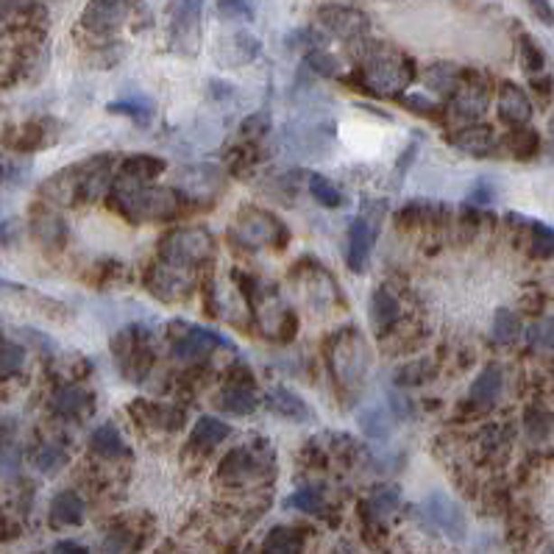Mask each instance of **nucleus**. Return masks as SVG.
Segmentation results:
<instances>
[{
	"label": "nucleus",
	"instance_id": "nucleus-3",
	"mask_svg": "<svg viewBox=\"0 0 554 554\" xmlns=\"http://www.w3.org/2000/svg\"><path fill=\"white\" fill-rule=\"evenodd\" d=\"M215 251V240L207 229L201 226H187V229H173L165 240L159 243V254H162V263L187 271L207 263Z\"/></svg>",
	"mask_w": 554,
	"mask_h": 554
},
{
	"label": "nucleus",
	"instance_id": "nucleus-38",
	"mask_svg": "<svg viewBox=\"0 0 554 554\" xmlns=\"http://www.w3.org/2000/svg\"><path fill=\"white\" fill-rule=\"evenodd\" d=\"M34 463L42 474H56L59 468L68 466V454H64V448H59V446H42Z\"/></svg>",
	"mask_w": 554,
	"mask_h": 554
},
{
	"label": "nucleus",
	"instance_id": "nucleus-11",
	"mask_svg": "<svg viewBox=\"0 0 554 554\" xmlns=\"http://www.w3.org/2000/svg\"><path fill=\"white\" fill-rule=\"evenodd\" d=\"M128 17V4L125 0H89L84 14H81V25L92 34H115V31L125 23Z\"/></svg>",
	"mask_w": 554,
	"mask_h": 554
},
{
	"label": "nucleus",
	"instance_id": "nucleus-13",
	"mask_svg": "<svg viewBox=\"0 0 554 554\" xmlns=\"http://www.w3.org/2000/svg\"><path fill=\"white\" fill-rule=\"evenodd\" d=\"M499 117L515 128L527 125L530 117H532V101L530 95L521 89L518 84L512 81H504L502 89H499Z\"/></svg>",
	"mask_w": 554,
	"mask_h": 554
},
{
	"label": "nucleus",
	"instance_id": "nucleus-36",
	"mask_svg": "<svg viewBox=\"0 0 554 554\" xmlns=\"http://www.w3.org/2000/svg\"><path fill=\"white\" fill-rule=\"evenodd\" d=\"M402 504V494L399 487L393 485H384V487H376V491L371 494V507L379 512V515H390L396 512V507Z\"/></svg>",
	"mask_w": 554,
	"mask_h": 554
},
{
	"label": "nucleus",
	"instance_id": "nucleus-28",
	"mask_svg": "<svg viewBox=\"0 0 554 554\" xmlns=\"http://www.w3.org/2000/svg\"><path fill=\"white\" fill-rule=\"evenodd\" d=\"M112 115H123V117H128V120H134L137 125H148L151 123V117H153V106L148 104V101H143V97H125V101H112L109 106H106Z\"/></svg>",
	"mask_w": 554,
	"mask_h": 554
},
{
	"label": "nucleus",
	"instance_id": "nucleus-18",
	"mask_svg": "<svg viewBox=\"0 0 554 554\" xmlns=\"http://www.w3.org/2000/svg\"><path fill=\"white\" fill-rule=\"evenodd\" d=\"M454 145L471 156H487L496 148V134L487 125H466L463 132L454 134Z\"/></svg>",
	"mask_w": 554,
	"mask_h": 554
},
{
	"label": "nucleus",
	"instance_id": "nucleus-19",
	"mask_svg": "<svg viewBox=\"0 0 554 554\" xmlns=\"http://www.w3.org/2000/svg\"><path fill=\"white\" fill-rule=\"evenodd\" d=\"M487 106V92H485V84H463L454 89V112L457 117H466V120H476Z\"/></svg>",
	"mask_w": 554,
	"mask_h": 554
},
{
	"label": "nucleus",
	"instance_id": "nucleus-33",
	"mask_svg": "<svg viewBox=\"0 0 554 554\" xmlns=\"http://www.w3.org/2000/svg\"><path fill=\"white\" fill-rule=\"evenodd\" d=\"M538 145H540V140H538L535 132H530V128H518V132H512V134L507 137V148H510L512 156H518V159L535 156V153H538Z\"/></svg>",
	"mask_w": 554,
	"mask_h": 554
},
{
	"label": "nucleus",
	"instance_id": "nucleus-40",
	"mask_svg": "<svg viewBox=\"0 0 554 554\" xmlns=\"http://www.w3.org/2000/svg\"><path fill=\"white\" fill-rule=\"evenodd\" d=\"M34 229H37V235L42 237V243H48V245H59V243L64 240V235H68L61 217H56V215H45V217L34 226Z\"/></svg>",
	"mask_w": 554,
	"mask_h": 554
},
{
	"label": "nucleus",
	"instance_id": "nucleus-48",
	"mask_svg": "<svg viewBox=\"0 0 554 554\" xmlns=\"http://www.w3.org/2000/svg\"><path fill=\"white\" fill-rule=\"evenodd\" d=\"M245 4H248V0H220V14H223V17H240V14H248Z\"/></svg>",
	"mask_w": 554,
	"mask_h": 554
},
{
	"label": "nucleus",
	"instance_id": "nucleus-39",
	"mask_svg": "<svg viewBox=\"0 0 554 554\" xmlns=\"http://www.w3.org/2000/svg\"><path fill=\"white\" fill-rule=\"evenodd\" d=\"M527 432L535 440H543L554 432V415H549L546 410H530L527 412Z\"/></svg>",
	"mask_w": 554,
	"mask_h": 554
},
{
	"label": "nucleus",
	"instance_id": "nucleus-51",
	"mask_svg": "<svg viewBox=\"0 0 554 554\" xmlns=\"http://www.w3.org/2000/svg\"><path fill=\"white\" fill-rule=\"evenodd\" d=\"M415 153H418V145H415V143H410V145H407V151L402 153V162H399V173H404V171L410 168V162H412V156H415Z\"/></svg>",
	"mask_w": 554,
	"mask_h": 554
},
{
	"label": "nucleus",
	"instance_id": "nucleus-41",
	"mask_svg": "<svg viewBox=\"0 0 554 554\" xmlns=\"http://www.w3.org/2000/svg\"><path fill=\"white\" fill-rule=\"evenodd\" d=\"M521 61H524V70L532 73V76H538L543 70V64H546L543 51L530 37H524V42H521Z\"/></svg>",
	"mask_w": 554,
	"mask_h": 554
},
{
	"label": "nucleus",
	"instance_id": "nucleus-20",
	"mask_svg": "<svg viewBox=\"0 0 554 554\" xmlns=\"http://www.w3.org/2000/svg\"><path fill=\"white\" fill-rule=\"evenodd\" d=\"M89 448L104 460H120L128 454V446H125V440L117 432L115 423H104V427H97L92 432V438H89Z\"/></svg>",
	"mask_w": 554,
	"mask_h": 554
},
{
	"label": "nucleus",
	"instance_id": "nucleus-22",
	"mask_svg": "<svg viewBox=\"0 0 554 554\" xmlns=\"http://www.w3.org/2000/svg\"><path fill=\"white\" fill-rule=\"evenodd\" d=\"M502 371L496 368V365H491V368H485L476 379H474V384H471V402L474 404H479V407H494L496 404V399L502 396Z\"/></svg>",
	"mask_w": 554,
	"mask_h": 554
},
{
	"label": "nucleus",
	"instance_id": "nucleus-52",
	"mask_svg": "<svg viewBox=\"0 0 554 554\" xmlns=\"http://www.w3.org/2000/svg\"><path fill=\"white\" fill-rule=\"evenodd\" d=\"M549 554H554V549H551V551H549Z\"/></svg>",
	"mask_w": 554,
	"mask_h": 554
},
{
	"label": "nucleus",
	"instance_id": "nucleus-10",
	"mask_svg": "<svg viewBox=\"0 0 554 554\" xmlns=\"http://www.w3.org/2000/svg\"><path fill=\"white\" fill-rule=\"evenodd\" d=\"M263 471H271V457L265 460L263 454L251 451L248 446H240L229 451L220 463V479L229 485H243L263 476Z\"/></svg>",
	"mask_w": 554,
	"mask_h": 554
},
{
	"label": "nucleus",
	"instance_id": "nucleus-32",
	"mask_svg": "<svg viewBox=\"0 0 554 554\" xmlns=\"http://www.w3.org/2000/svg\"><path fill=\"white\" fill-rule=\"evenodd\" d=\"M494 340L496 343H515L521 337V320L510 309H499L494 318Z\"/></svg>",
	"mask_w": 554,
	"mask_h": 554
},
{
	"label": "nucleus",
	"instance_id": "nucleus-47",
	"mask_svg": "<svg viewBox=\"0 0 554 554\" xmlns=\"http://www.w3.org/2000/svg\"><path fill=\"white\" fill-rule=\"evenodd\" d=\"M402 104L407 106V109H412V112H418V115H432L435 112V104L429 101L427 95H404L402 97Z\"/></svg>",
	"mask_w": 554,
	"mask_h": 554
},
{
	"label": "nucleus",
	"instance_id": "nucleus-7",
	"mask_svg": "<svg viewBox=\"0 0 554 554\" xmlns=\"http://www.w3.org/2000/svg\"><path fill=\"white\" fill-rule=\"evenodd\" d=\"M423 518H427V524H432L438 532H443L448 540H466L468 535V521H466V512L463 507L454 502L451 496L446 494H429L423 499Z\"/></svg>",
	"mask_w": 554,
	"mask_h": 554
},
{
	"label": "nucleus",
	"instance_id": "nucleus-1",
	"mask_svg": "<svg viewBox=\"0 0 554 554\" xmlns=\"http://www.w3.org/2000/svg\"><path fill=\"white\" fill-rule=\"evenodd\" d=\"M115 204L128 220L145 223V220H171L179 212L181 201H179V192L171 187H151V184L120 179L115 184Z\"/></svg>",
	"mask_w": 554,
	"mask_h": 554
},
{
	"label": "nucleus",
	"instance_id": "nucleus-9",
	"mask_svg": "<svg viewBox=\"0 0 554 554\" xmlns=\"http://www.w3.org/2000/svg\"><path fill=\"white\" fill-rule=\"evenodd\" d=\"M379 215H371V204L351 220V229H348V251H346V263L354 273H363L365 263L371 256L376 232H379Z\"/></svg>",
	"mask_w": 554,
	"mask_h": 554
},
{
	"label": "nucleus",
	"instance_id": "nucleus-35",
	"mask_svg": "<svg viewBox=\"0 0 554 554\" xmlns=\"http://www.w3.org/2000/svg\"><path fill=\"white\" fill-rule=\"evenodd\" d=\"M25 351L12 340H0V376H12L23 368Z\"/></svg>",
	"mask_w": 554,
	"mask_h": 554
},
{
	"label": "nucleus",
	"instance_id": "nucleus-50",
	"mask_svg": "<svg viewBox=\"0 0 554 554\" xmlns=\"http://www.w3.org/2000/svg\"><path fill=\"white\" fill-rule=\"evenodd\" d=\"M476 201L491 204V187H487V184H476V189H474V195H471V204H476Z\"/></svg>",
	"mask_w": 554,
	"mask_h": 554
},
{
	"label": "nucleus",
	"instance_id": "nucleus-6",
	"mask_svg": "<svg viewBox=\"0 0 554 554\" xmlns=\"http://www.w3.org/2000/svg\"><path fill=\"white\" fill-rule=\"evenodd\" d=\"M201 17H204V0H171L168 20H171V45L179 53H195L201 40Z\"/></svg>",
	"mask_w": 554,
	"mask_h": 554
},
{
	"label": "nucleus",
	"instance_id": "nucleus-49",
	"mask_svg": "<svg viewBox=\"0 0 554 554\" xmlns=\"http://www.w3.org/2000/svg\"><path fill=\"white\" fill-rule=\"evenodd\" d=\"M53 554H89V549L76 540H61L53 546Z\"/></svg>",
	"mask_w": 554,
	"mask_h": 554
},
{
	"label": "nucleus",
	"instance_id": "nucleus-27",
	"mask_svg": "<svg viewBox=\"0 0 554 554\" xmlns=\"http://www.w3.org/2000/svg\"><path fill=\"white\" fill-rule=\"evenodd\" d=\"M145 404V423L151 427H159V429H179L184 423V412L173 404H151V402H143Z\"/></svg>",
	"mask_w": 554,
	"mask_h": 554
},
{
	"label": "nucleus",
	"instance_id": "nucleus-12",
	"mask_svg": "<svg viewBox=\"0 0 554 554\" xmlns=\"http://www.w3.org/2000/svg\"><path fill=\"white\" fill-rule=\"evenodd\" d=\"M263 51V42H259L248 31H232V34H223L215 53L217 59L226 64V68H243V64L254 61Z\"/></svg>",
	"mask_w": 554,
	"mask_h": 554
},
{
	"label": "nucleus",
	"instance_id": "nucleus-2",
	"mask_svg": "<svg viewBox=\"0 0 554 554\" xmlns=\"http://www.w3.org/2000/svg\"><path fill=\"white\" fill-rule=\"evenodd\" d=\"M363 76H365L368 89H374L376 95H384V97H393V95H402L412 84L415 64L399 51H379V53L368 56Z\"/></svg>",
	"mask_w": 554,
	"mask_h": 554
},
{
	"label": "nucleus",
	"instance_id": "nucleus-45",
	"mask_svg": "<svg viewBox=\"0 0 554 554\" xmlns=\"http://www.w3.org/2000/svg\"><path fill=\"white\" fill-rule=\"evenodd\" d=\"M532 232H535V243H532V248L538 251V254H554V229H549V226H543V223H532Z\"/></svg>",
	"mask_w": 554,
	"mask_h": 554
},
{
	"label": "nucleus",
	"instance_id": "nucleus-16",
	"mask_svg": "<svg viewBox=\"0 0 554 554\" xmlns=\"http://www.w3.org/2000/svg\"><path fill=\"white\" fill-rule=\"evenodd\" d=\"M48 515L53 527H78L84 521V502L73 491H61L53 496Z\"/></svg>",
	"mask_w": 554,
	"mask_h": 554
},
{
	"label": "nucleus",
	"instance_id": "nucleus-14",
	"mask_svg": "<svg viewBox=\"0 0 554 554\" xmlns=\"http://www.w3.org/2000/svg\"><path fill=\"white\" fill-rule=\"evenodd\" d=\"M215 346H229V343H226L215 332H207V329H199V326H192V329H187V335H181L173 343V356L181 363L201 360V356H207Z\"/></svg>",
	"mask_w": 554,
	"mask_h": 554
},
{
	"label": "nucleus",
	"instance_id": "nucleus-15",
	"mask_svg": "<svg viewBox=\"0 0 554 554\" xmlns=\"http://www.w3.org/2000/svg\"><path fill=\"white\" fill-rule=\"evenodd\" d=\"M232 435L229 429V423L215 418V415H201L199 420H195V427H192V435H189V448L195 451H209L215 446H220L226 438Z\"/></svg>",
	"mask_w": 554,
	"mask_h": 554
},
{
	"label": "nucleus",
	"instance_id": "nucleus-21",
	"mask_svg": "<svg viewBox=\"0 0 554 554\" xmlns=\"http://www.w3.org/2000/svg\"><path fill=\"white\" fill-rule=\"evenodd\" d=\"M265 404H268L271 412H276V415H282V418H287V420H307V418H309L307 402H304L301 396L292 393V390H287V387L271 390L268 399H265Z\"/></svg>",
	"mask_w": 554,
	"mask_h": 554
},
{
	"label": "nucleus",
	"instance_id": "nucleus-43",
	"mask_svg": "<svg viewBox=\"0 0 554 554\" xmlns=\"http://www.w3.org/2000/svg\"><path fill=\"white\" fill-rule=\"evenodd\" d=\"M429 374H432V365L427 360H418V365L412 363L399 371V384H423L429 379Z\"/></svg>",
	"mask_w": 554,
	"mask_h": 554
},
{
	"label": "nucleus",
	"instance_id": "nucleus-29",
	"mask_svg": "<svg viewBox=\"0 0 554 554\" xmlns=\"http://www.w3.org/2000/svg\"><path fill=\"white\" fill-rule=\"evenodd\" d=\"M309 195H312V199H315L320 207H326V209L343 207V192H340L329 179H326V176H318V173L309 176Z\"/></svg>",
	"mask_w": 554,
	"mask_h": 554
},
{
	"label": "nucleus",
	"instance_id": "nucleus-17",
	"mask_svg": "<svg viewBox=\"0 0 554 554\" xmlns=\"http://www.w3.org/2000/svg\"><path fill=\"white\" fill-rule=\"evenodd\" d=\"M356 423H360L368 438L384 440V438H390V432H393V427H396V415L387 404H371L356 415Z\"/></svg>",
	"mask_w": 554,
	"mask_h": 554
},
{
	"label": "nucleus",
	"instance_id": "nucleus-37",
	"mask_svg": "<svg viewBox=\"0 0 554 554\" xmlns=\"http://www.w3.org/2000/svg\"><path fill=\"white\" fill-rule=\"evenodd\" d=\"M527 340L535 346V348H543V351H551L554 348V315L551 318H543L538 323H532L527 329Z\"/></svg>",
	"mask_w": 554,
	"mask_h": 554
},
{
	"label": "nucleus",
	"instance_id": "nucleus-4",
	"mask_svg": "<svg viewBox=\"0 0 554 554\" xmlns=\"http://www.w3.org/2000/svg\"><path fill=\"white\" fill-rule=\"evenodd\" d=\"M371 363V351H368V340L363 337V332L356 329H343L335 335L332 346H329V365L332 374L337 376V382L343 384H356Z\"/></svg>",
	"mask_w": 554,
	"mask_h": 554
},
{
	"label": "nucleus",
	"instance_id": "nucleus-24",
	"mask_svg": "<svg viewBox=\"0 0 554 554\" xmlns=\"http://www.w3.org/2000/svg\"><path fill=\"white\" fill-rule=\"evenodd\" d=\"M92 399L89 393H84L81 387H61L59 393L53 396V410L59 415H68V418H81L84 412H89Z\"/></svg>",
	"mask_w": 554,
	"mask_h": 554
},
{
	"label": "nucleus",
	"instance_id": "nucleus-31",
	"mask_svg": "<svg viewBox=\"0 0 554 554\" xmlns=\"http://www.w3.org/2000/svg\"><path fill=\"white\" fill-rule=\"evenodd\" d=\"M371 315H374V323L379 326H387V323H393L396 320V315H399V304H396V299L390 296L387 290H376L374 292V299H371Z\"/></svg>",
	"mask_w": 554,
	"mask_h": 554
},
{
	"label": "nucleus",
	"instance_id": "nucleus-34",
	"mask_svg": "<svg viewBox=\"0 0 554 554\" xmlns=\"http://www.w3.org/2000/svg\"><path fill=\"white\" fill-rule=\"evenodd\" d=\"M287 507L307 512V515H318L323 510V496H320V491H315V487H301V491H296L287 499Z\"/></svg>",
	"mask_w": 554,
	"mask_h": 554
},
{
	"label": "nucleus",
	"instance_id": "nucleus-23",
	"mask_svg": "<svg viewBox=\"0 0 554 554\" xmlns=\"http://www.w3.org/2000/svg\"><path fill=\"white\" fill-rule=\"evenodd\" d=\"M165 159L159 156H128L123 162V179L128 181H137V184H148L151 179H156L162 171H165Z\"/></svg>",
	"mask_w": 554,
	"mask_h": 554
},
{
	"label": "nucleus",
	"instance_id": "nucleus-30",
	"mask_svg": "<svg viewBox=\"0 0 554 554\" xmlns=\"http://www.w3.org/2000/svg\"><path fill=\"white\" fill-rule=\"evenodd\" d=\"M265 554H301V538L290 527H276L265 538Z\"/></svg>",
	"mask_w": 554,
	"mask_h": 554
},
{
	"label": "nucleus",
	"instance_id": "nucleus-5",
	"mask_svg": "<svg viewBox=\"0 0 554 554\" xmlns=\"http://www.w3.org/2000/svg\"><path fill=\"white\" fill-rule=\"evenodd\" d=\"M232 237L240 243V245H248V248H265V245H284L290 240L284 223L271 215L268 209H245L235 217L232 223Z\"/></svg>",
	"mask_w": 554,
	"mask_h": 554
},
{
	"label": "nucleus",
	"instance_id": "nucleus-42",
	"mask_svg": "<svg viewBox=\"0 0 554 554\" xmlns=\"http://www.w3.org/2000/svg\"><path fill=\"white\" fill-rule=\"evenodd\" d=\"M307 64H309L315 73H320V76H337V70H340L337 59H335L332 53H326V51H312V53H307Z\"/></svg>",
	"mask_w": 554,
	"mask_h": 554
},
{
	"label": "nucleus",
	"instance_id": "nucleus-25",
	"mask_svg": "<svg viewBox=\"0 0 554 554\" xmlns=\"http://www.w3.org/2000/svg\"><path fill=\"white\" fill-rule=\"evenodd\" d=\"M217 407L223 412H232V415H251L256 410V396L251 393V390L245 387H223L217 393Z\"/></svg>",
	"mask_w": 554,
	"mask_h": 554
},
{
	"label": "nucleus",
	"instance_id": "nucleus-26",
	"mask_svg": "<svg viewBox=\"0 0 554 554\" xmlns=\"http://www.w3.org/2000/svg\"><path fill=\"white\" fill-rule=\"evenodd\" d=\"M463 73L454 68V64H432L423 76V84H427L429 92H440V95H454V89L460 87Z\"/></svg>",
	"mask_w": 554,
	"mask_h": 554
},
{
	"label": "nucleus",
	"instance_id": "nucleus-44",
	"mask_svg": "<svg viewBox=\"0 0 554 554\" xmlns=\"http://www.w3.org/2000/svg\"><path fill=\"white\" fill-rule=\"evenodd\" d=\"M271 132V115L268 112H254L243 120V134L256 137V134H265Z\"/></svg>",
	"mask_w": 554,
	"mask_h": 554
},
{
	"label": "nucleus",
	"instance_id": "nucleus-8",
	"mask_svg": "<svg viewBox=\"0 0 554 554\" xmlns=\"http://www.w3.org/2000/svg\"><path fill=\"white\" fill-rule=\"evenodd\" d=\"M318 23L323 31H329L337 40H360L371 31V20L365 12L343 6V4H329L318 9Z\"/></svg>",
	"mask_w": 554,
	"mask_h": 554
},
{
	"label": "nucleus",
	"instance_id": "nucleus-46",
	"mask_svg": "<svg viewBox=\"0 0 554 554\" xmlns=\"http://www.w3.org/2000/svg\"><path fill=\"white\" fill-rule=\"evenodd\" d=\"M524 4L530 6V12L535 14V20H540L543 25H554V6L551 0H524Z\"/></svg>",
	"mask_w": 554,
	"mask_h": 554
}]
</instances>
